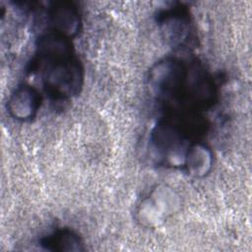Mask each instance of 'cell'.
<instances>
[{
  "label": "cell",
  "instance_id": "1",
  "mask_svg": "<svg viewBox=\"0 0 252 252\" xmlns=\"http://www.w3.org/2000/svg\"><path fill=\"white\" fill-rule=\"evenodd\" d=\"M36 66L51 96L63 99L78 94L83 82V69L73 54L67 36L56 32L40 36Z\"/></svg>",
  "mask_w": 252,
  "mask_h": 252
},
{
  "label": "cell",
  "instance_id": "2",
  "mask_svg": "<svg viewBox=\"0 0 252 252\" xmlns=\"http://www.w3.org/2000/svg\"><path fill=\"white\" fill-rule=\"evenodd\" d=\"M39 105L38 92L29 85H23L14 91L7 107L15 119L29 120L36 114Z\"/></svg>",
  "mask_w": 252,
  "mask_h": 252
},
{
  "label": "cell",
  "instance_id": "3",
  "mask_svg": "<svg viewBox=\"0 0 252 252\" xmlns=\"http://www.w3.org/2000/svg\"><path fill=\"white\" fill-rule=\"evenodd\" d=\"M48 17L54 32L65 36L77 33L80 26L78 11L69 3H57L49 8Z\"/></svg>",
  "mask_w": 252,
  "mask_h": 252
},
{
  "label": "cell",
  "instance_id": "4",
  "mask_svg": "<svg viewBox=\"0 0 252 252\" xmlns=\"http://www.w3.org/2000/svg\"><path fill=\"white\" fill-rule=\"evenodd\" d=\"M189 19L187 15L180 10L167 11L163 14L161 24L165 27V32L169 33L170 38L174 42H180L183 44L186 38L190 36Z\"/></svg>",
  "mask_w": 252,
  "mask_h": 252
},
{
  "label": "cell",
  "instance_id": "5",
  "mask_svg": "<svg viewBox=\"0 0 252 252\" xmlns=\"http://www.w3.org/2000/svg\"><path fill=\"white\" fill-rule=\"evenodd\" d=\"M41 244L47 249L51 250H63V251H74L82 250V242L79 236L72 230L63 229L58 230L47 237L43 238Z\"/></svg>",
  "mask_w": 252,
  "mask_h": 252
},
{
  "label": "cell",
  "instance_id": "6",
  "mask_svg": "<svg viewBox=\"0 0 252 252\" xmlns=\"http://www.w3.org/2000/svg\"><path fill=\"white\" fill-rule=\"evenodd\" d=\"M185 161L192 173L204 174L210 167L211 154L205 147L196 145L188 150Z\"/></svg>",
  "mask_w": 252,
  "mask_h": 252
}]
</instances>
